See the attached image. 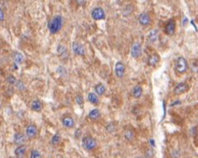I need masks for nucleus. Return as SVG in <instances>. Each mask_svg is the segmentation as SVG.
Instances as JSON below:
<instances>
[{"label":"nucleus","mask_w":198,"mask_h":158,"mask_svg":"<svg viewBox=\"0 0 198 158\" xmlns=\"http://www.w3.org/2000/svg\"><path fill=\"white\" fill-rule=\"evenodd\" d=\"M63 17L61 15H56L55 16L52 20L49 22V30L52 35H56L57 33H59L60 30L63 27Z\"/></svg>","instance_id":"f257e3e1"},{"label":"nucleus","mask_w":198,"mask_h":158,"mask_svg":"<svg viewBox=\"0 0 198 158\" xmlns=\"http://www.w3.org/2000/svg\"><path fill=\"white\" fill-rule=\"evenodd\" d=\"M188 69V61L185 59L182 56H180L178 57L176 61H175V63H174V69L175 71L179 73V74H184L187 72V70Z\"/></svg>","instance_id":"f03ea898"},{"label":"nucleus","mask_w":198,"mask_h":158,"mask_svg":"<svg viewBox=\"0 0 198 158\" xmlns=\"http://www.w3.org/2000/svg\"><path fill=\"white\" fill-rule=\"evenodd\" d=\"M82 145L86 150L92 151L97 148V141L91 136H85L82 140Z\"/></svg>","instance_id":"7ed1b4c3"},{"label":"nucleus","mask_w":198,"mask_h":158,"mask_svg":"<svg viewBox=\"0 0 198 158\" xmlns=\"http://www.w3.org/2000/svg\"><path fill=\"white\" fill-rule=\"evenodd\" d=\"M91 16L94 20H102L106 18V12L101 7H95L91 12Z\"/></svg>","instance_id":"20e7f679"},{"label":"nucleus","mask_w":198,"mask_h":158,"mask_svg":"<svg viewBox=\"0 0 198 158\" xmlns=\"http://www.w3.org/2000/svg\"><path fill=\"white\" fill-rule=\"evenodd\" d=\"M143 54V49H142V45L139 42H135L131 46V49H130V54L133 58H138Z\"/></svg>","instance_id":"39448f33"},{"label":"nucleus","mask_w":198,"mask_h":158,"mask_svg":"<svg viewBox=\"0 0 198 158\" xmlns=\"http://www.w3.org/2000/svg\"><path fill=\"white\" fill-rule=\"evenodd\" d=\"M38 134V129L37 127L34 124H30L26 128V136L28 139H34Z\"/></svg>","instance_id":"423d86ee"},{"label":"nucleus","mask_w":198,"mask_h":158,"mask_svg":"<svg viewBox=\"0 0 198 158\" xmlns=\"http://www.w3.org/2000/svg\"><path fill=\"white\" fill-rule=\"evenodd\" d=\"M175 30H176V22H175V20H173V19L169 20L167 22L166 26H165V32H166V34L168 35H173L175 33Z\"/></svg>","instance_id":"0eeeda50"},{"label":"nucleus","mask_w":198,"mask_h":158,"mask_svg":"<svg viewBox=\"0 0 198 158\" xmlns=\"http://www.w3.org/2000/svg\"><path fill=\"white\" fill-rule=\"evenodd\" d=\"M72 51L74 52L75 54L79 55V56H84L85 54V49L83 45L79 42L75 41L72 43Z\"/></svg>","instance_id":"6e6552de"},{"label":"nucleus","mask_w":198,"mask_h":158,"mask_svg":"<svg viewBox=\"0 0 198 158\" xmlns=\"http://www.w3.org/2000/svg\"><path fill=\"white\" fill-rule=\"evenodd\" d=\"M151 21H152V19L148 12H142L138 16L139 24L143 26H148L151 24Z\"/></svg>","instance_id":"1a4fd4ad"},{"label":"nucleus","mask_w":198,"mask_h":158,"mask_svg":"<svg viewBox=\"0 0 198 158\" xmlns=\"http://www.w3.org/2000/svg\"><path fill=\"white\" fill-rule=\"evenodd\" d=\"M114 73L119 78L123 77L125 74V66L122 62H117L114 65Z\"/></svg>","instance_id":"9d476101"},{"label":"nucleus","mask_w":198,"mask_h":158,"mask_svg":"<svg viewBox=\"0 0 198 158\" xmlns=\"http://www.w3.org/2000/svg\"><path fill=\"white\" fill-rule=\"evenodd\" d=\"M188 90V84H185V83H180V84H178L176 86H175V88H174V90H173V92H174L175 95H181V94L186 92Z\"/></svg>","instance_id":"9b49d317"},{"label":"nucleus","mask_w":198,"mask_h":158,"mask_svg":"<svg viewBox=\"0 0 198 158\" xmlns=\"http://www.w3.org/2000/svg\"><path fill=\"white\" fill-rule=\"evenodd\" d=\"M27 146H26L25 144H22V145H19L16 149H15L14 151V154L15 156H16V157L17 158H23L26 155V152H27Z\"/></svg>","instance_id":"f8f14e48"},{"label":"nucleus","mask_w":198,"mask_h":158,"mask_svg":"<svg viewBox=\"0 0 198 158\" xmlns=\"http://www.w3.org/2000/svg\"><path fill=\"white\" fill-rule=\"evenodd\" d=\"M62 123L67 128H72L74 127L75 121L72 117L70 116H65L62 118Z\"/></svg>","instance_id":"ddd939ff"},{"label":"nucleus","mask_w":198,"mask_h":158,"mask_svg":"<svg viewBox=\"0 0 198 158\" xmlns=\"http://www.w3.org/2000/svg\"><path fill=\"white\" fill-rule=\"evenodd\" d=\"M158 39V29H152L150 33H149L148 36H147V40L148 42L150 43H155Z\"/></svg>","instance_id":"4468645a"},{"label":"nucleus","mask_w":198,"mask_h":158,"mask_svg":"<svg viewBox=\"0 0 198 158\" xmlns=\"http://www.w3.org/2000/svg\"><path fill=\"white\" fill-rule=\"evenodd\" d=\"M160 57L158 54H152L148 58V64L150 66H156L159 63Z\"/></svg>","instance_id":"2eb2a0df"},{"label":"nucleus","mask_w":198,"mask_h":158,"mask_svg":"<svg viewBox=\"0 0 198 158\" xmlns=\"http://www.w3.org/2000/svg\"><path fill=\"white\" fill-rule=\"evenodd\" d=\"M26 135L21 133H16L14 135V143L18 145H22L25 143L26 142Z\"/></svg>","instance_id":"dca6fc26"},{"label":"nucleus","mask_w":198,"mask_h":158,"mask_svg":"<svg viewBox=\"0 0 198 158\" xmlns=\"http://www.w3.org/2000/svg\"><path fill=\"white\" fill-rule=\"evenodd\" d=\"M31 109L35 112H41L42 110V104L38 99H35L31 104Z\"/></svg>","instance_id":"f3484780"},{"label":"nucleus","mask_w":198,"mask_h":158,"mask_svg":"<svg viewBox=\"0 0 198 158\" xmlns=\"http://www.w3.org/2000/svg\"><path fill=\"white\" fill-rule=\"evenodd\" d=\"M88 101L90 103H92L93 105H98L99 103V97L96 93H94V92H90L88 94Z\"/></svg>","instance_id":"a211bd4d"},{"label":"nucleus","mask_w":198,"mask_h":158,"mask_svg":"<svg viewBox=\"0 0 198 158\" xmlns=\"http://www.w3.org/2000/svg\"><path fill=\"white\" fill-rule=\"evenodd\" d=\"M143 94V88L139 85H137L133 88V91H132V95H133L134 98L136 99H139Z\"/></svg>","instance_id":"6ab92c4d"},{"label":"nucleus","mask_w":198,"mask_h":158,"mask_svg":"<svg viewBox=\"0 0 198 158\" xmlns=\"http://www.w3.org/2000/svg\"><path fill=\"white\" fill-rule=\"evenodd\" d=\"M99 117H100V112H99V110H98V109L92 110L89 113V114H88V118L93 119V120H96V119L99 118Z\"/></svg>","instance_id":"aec40b11"},{"label":"nucleus","mask_w":198,"mask_h":158,"mask_svg":"<svg viewBox=\"0 0 198 158\" xmlns=\"http://www.w3.org/2000/svg\"><path fill=\"white\" fill-rule=\"evenodd\" d=\"M94 90H95V92L97 93V95L101 96V95H103V94L105 93V91H106V87H105L104 84H99L94 87Z\"/></svg>","instance_id":"412c9836"},{"label":"nucleus","mask_w":198,"mask_h":158,"mask_svg":"<svg viewBox=\"0 0 198 158\" xmlns=\"http://www.w3.org/2000/svg\"><path fill=\"white\" fill-rule=\"evenodd\" d=\"M124 137L126 138V140H128L129 142L134 140V138H135V133H134L133 130H131V129H127V130L125 131V133H124Z\"/></svg>","instance_id":"4be33fe9"},{"label":"nucleus","mask_w":198,"mask_h":158,"mask_svg":"<svg viewBox=\"0 0 198 158\" xmlns=\"http://www.w3.org/2000/svg\"><path fill=\"white\" fill-rule=\"evenodd\" d=\"M13 58H14V61L16 63H21L23 62V60H24V56L20 52H14Z\"/></svg>","instance_id":"5701e85b"},{"label":"nucleus","mask_w":198,"mask_h":158,"mask_svg":"<svg viewBox=\"0 0 198 158\" xmlns=\"http://www.w3.org/2000/svg\"><path fill=\"white\" fill-rule=\"evenodd\" d=\"M61 142V136L58 133H55L54 135L51 138V143L53 145H58Z\"/></svg>","instance_id":"b1692460"},{"label":"nucleus","mask_w":198,"mask_h":158,"mask_svg":"<svg viewBox=\"0 0 198 158\" xmlns=\"http://www.w3.org/2000/svg\"><path fill=\"white\" fill-rule=\"evenodd\" d=\"M6 81H7V83L11 85H14V84H17V79L14 76H12V75H9L8 77H7V78H6Z\"/></svg>","instance_id":"393cba45"},{"label":"nucleus","mask_w":198,"mask_h":158,"mask_svg":"<svg viewBox=\"0 0 198 158\" xmlns=\"http://www.w3.org/2000/svg\"><path fill=\"white\" fill-rule=\"evenodd\" d=\"M30 158H42V156H41V153L38 150L33 149L31 151V154H30Z\"/></svg>","instance_id":"a878e982"},{"label":"nucleus","mask_w":198,"mask_h":158,"mask_svg":"<svg viewBox=\"0 0 198 158\" xmlns=\"http://www.w3.org/2000/svg\"><path fill=\"white\" fill-rule=\"evenodd\" d=\"M57 51H58V54L62 55L63 54H65V52L67 51V49H66V48H65L64 45H60V46H58Z\"/></svg>","instance_id":"bb28decb"},{"label":"nucleus","mask_w":198,"mask_h":158,"mask_svg":"<svg viewBox=\"0 0 198 158\" xmlns=\"http://www.w3.org/2000/svg\"><path fill=\"white\" fill-rule=\"evenodd\" d=\"M76 102H77L78 105H82L84 104V99H83V97H82L81 95H78V96L76 97Z\"/></svg>","instance_id":"cd10ccee"},{"label":"nucleus","mask_w":198,"mask_h":158,"mask_svg":"<svg viewBox=\"0 0 198 158\" xmlns=\"http://www.w3.org/2000/svg\"><path fill=\"white\" fill-rule=\"evenodd\" d=\"M16 85H17V88H18V89L21 90V91H22V90H25V84H24V83H23L22 81H18Z\"/></svg>","instance_id":"c85d7f7f"},{"label":"nucleus","mask_w":198,"mask_h":158,"mask_svg":"<svg viewBox=\"0 0 198 158\" xmlns=\"http://www.w3.org/2000/svg\"><path fill=\"white\" fill-rule=\"evenodd\" d=\"M5 20V13L3 10L0 8V21H4Z\"/></svg>","instance_id":"c756f323"},{"label":"nucleus","mask_w":198,"mask_h":158,"mask_svg":"<svg viewBox=\"0 0 198 158\" xmlns=\"http://www.w3.org/2000/svg\"><path fill=\"white\" fill-rule=\"evenodd\" d=\"M151 143H152V146H155L153 140H150V144H151Z\"/></svg>","instance_id":"7c9ffc66"},{"label":"nucleus","mask_w":198,"mask_h":158,"mask_svg":"<svg viewBox=\"0 0 198 158\" xmlns=\"http://www.w3.org/2000/svg\"><path fill=\"white\" fill-rule=\"evenodd\" d=\"M177 104H181V102H180V101H177V102H175V103L172 104V105H177Z\"/></svg>","instance_id":"2f4dec72"},{"label":"nucleus","mask_w":198,"mask_h":158,"mask_svg":"<svg viewBox=\"0 0 198 158\" xmlns=\"http://www.w3.org/2000/svg\"><path fill=\"white\" fill-rule=\"evenodd\" d=\"M137 158H145V157H142V156H138V157H137Z\"/></svg>","instance_id":"473e14b6"},{"label":"nucleus","mask_w":198,"mask_h":158,"mask_svg":"<svg viewBox=\"0 0 198 158\" xmlns=\"http://www.w3.org/2000/svg\"><path fill=\"white\" fill-rule=\"evenodd\" d=\"M0 107H1V104H0Z\"/></svg>","instance_id":"72a5a7b5"}]
</instances>
